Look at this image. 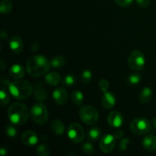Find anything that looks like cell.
<instances>
[{"label":"cell","mask_w":156,"mask_h":156,"mask_svg":"<svg viewBox=\"0 0 156 156\" xmlns=\"http://www.w3.org/2000/svg\"><path fill=\"white\" fill-rule=\"evenodd\" d=\"M30 111L24 104L15 102L8 109V117L12 123L15 126H21L28 120Z\"/></svg>","instance_id":"obj_2"},{"label":"cell","mask_w":156,"mask_h":156,"mask_svg":"<svg viewBox=\"0 0 156 156\" xmlns=\"http://www.w3.org/2000/svg\"><path fill=\"white\" fill-rule=\"evenodd\" d=\"M76 82V76L73 75H67L62 79V85L65 86L71 87L74 85Z\"/></svg>","instance_id":"obj_28"},{"label":"cell","mask_w":156,"mask_h":156,"mask_svg":"<svg viewBox=\"0 0 156 156\" xmlns=\"http://www.w3.org/2000/svg\"><path fill=\"white\" fill-rule=\"evenodd\" d=\"M114 2L119 6H121V7H127V6L130 5L132 4L133 0H114Z\"/></svg>","instance_id":"obj_34"},{"label":"cell","mask_w":156,"mask_h":156,"mask_svg":"<svg viewBox=\"0 0 156 156\" xmlns=\"http://www.w3.org/2000/svg\"><path fill=\"white\" fill-rule=\"evenodd\" d=\"M116 105V98L112 93L105 92L101 98V105L105 109H111Z\"/></svg>","instance_id":"obj_14"},{"label":"cell","mask_w":156,"mask_h":156,"mask_svg":"<svg viewBox=\"0 0 156 156\" xmlns=\"http://www.w3.org/2000/svg\"><path fill=\"white\" fill-rule=\"evenodd\" d=\"M72 101L76 106H80L82 105L84 101V95L82 91H74L72 93L71 96Z\"/></svg>","instance_id":"obj_24"},{"label":"cell","mask_w":156,"mask_h":156,"mask_svg":"<svg viewBox=\"0 0 156 156\" xmlns=\"http://www.w3.org/2000/svg\"><path fill=\"white\" fill-rule=\"evenodd\" d=\"M9 47L11 50L15 54H19L24 49L22 40L18 36H13L9 41Z\"/></svg>","instance_id":"obj_13"},{"label":"cell","mask_w":156,"mask_h":156,"mask_svg":"<svg viewBox=\"0 0 156 156\" xmlns=\"http://www.w3.org/2000/svg\"><path fill=\"white\" fill-rule=\"evenodd\" d=\"M153 96V91L149 87H145L140 92L139 99L142 104H147L152 100Z\"/></svg>","instance_id":"obj_17"},{"label":"cell","mask_w":156,"mask_h":156,"mask_svg":"<svg viewBox=\"0 0 156 156\" xmlns=\"http://www.w3.org/2000/svg\"><path fill=\"white\" fill-rule=\"evenodd\" d=\"M0 66H1V71L3 72L5 70V62L3 59H1V65Z\"/></svg>","instance_id":"obj_39"},{"label":"cell","mask_w":156,"mask_h":156,"mask_svg":"<svg viewBox=\"0 0 156 156\" xmlns=\"http://www.w3.org/2000/svg\"><path fill=\"white\" fill-rule=\"evenodd\" d=\"M44 80H45L46 83L48 84L49 85L51 86H56V85H59V82L61 81V77L57 73L55 72H51L46 75L44 77Z\"/></svg>","instance_id":"obj_18"},{"label":"cell","mask_w":156,"mask_h":156,"mask_svg":"<svg viewBox=\"0 0 156 156\" xmlns=\"http://www.w3.org/2000/svg\"><path fill=\"white\" fill-rule=\"evenodd\" d=\"M152 126H153V128L155 129H156V117H155V118L152 120Z\"/></svg>","instance_id":"obj_40"},{"label":"cell","mask_w":156,"mask_h":156,"mask_svg":"<svg viewBox=\"0 0 156 156\" xmlns=\"http://www.w3.org/2000/svg\"><path fill=\"white\" fill-rule=\"evenodd\" d=\"M152 129L151 123L146 118H135L130 123V129L134 134L141 136L147 134Z\"/></svg>","instance_id":"obj_6"},{"label":"cell","mask_w":156,"mask_h":156,"mask_svg":"<svg viewBox=\"0 0 156 156\" xmlns=\"http://www.w3.org/2000/svg\"><path fill=\"white\" fill-rule=\"evenodd\" d=\"M0 37H1L2 40H5L6 38H7L8 35H7V32L5 31V30H2V31L1 32V34H0Z\"/></svg>","instance_id":"obj_38"},{"label":"cell","mask_w":156,"mask_h":156,"mask_svg":"<svg viewBox=\"0 0 156 156\" xmlns=\"http://www.w3.org/2000/svg\"><path fill=\"white\" fill-rule=\"evenodd\" d=\"M13 9V4L11 0H2L0 3V12L2 15H9Z\"/></svg>","instance_id":"obj_22"},{"label":"cell","mask_w":156,"mask_h":156,"mask_svg":"<svg viewBox=\"0 0 156 156\" xmlns=\"http://www.w3.org/2000/svg\"><path fill=\"white\" fill-rule=\"evenodd\" d=\"M51 128L53 132L58 136L62 135L65 132V126L63 123L59 120H54L51 123Z\"/></svg>","instance_id":"obj_21"},{"label":"cell","mask_w":156,"mask_h":156,"mask_svg":"<svg viewBox=\"0 0 156 156\" xmlns=\"http://www.w3.org/2000/svg\"><path fill=\"white\" fill-rule=\"evenodd\" d=\"M0 98H1V105L3 107L8 105L10 102V97L3 87L0 91Z\"/></svg>","instance_id":"obj_27"},{"label":"cell","mask_w":156,"mask_h":156,"mask_svg":"<svg viewBox=\"0 0 156 156\" xmlns=\"http://www.w3.org/2000/svg\"><path fill=\"white\" fill-rule=\"evenodd\" d=\"M130 141H129V139H123V140L120 141V144H119V149L122 152H124L127 149L128 145L129 144Z\"/></svg>","instance_id":"obj_33"},{"label":"cell","mask_w":156,"mask_h":156,"mask_svg":"<svg viewBox=\"0 0 156 156\" xmlns=\"http://www.w3.org/2000/svg\"><path fill=\"white\" fill-rule=\"evenodd\" d=\"M82 152L86 155H91L94 152V147L91 143H85L82 146Z\"/></svg>","instance_id":"obj_31"},{"label":"cell","mask_w":156,"mask_h":156,"mask_svg":"<svg viewBox=\"0 0 156 156\" xmlns=\"http://www.w3.org/2000/svg\"><path fill=\"white\" fill-rule=\"evenodd\" d=\"M53 98L57 105H66L68 101V92L64 88H57L53 91Z\"/></svg>","instance_id":"obj_10"},{"label":"cell","mask_w":156,"mask_h":156,"mask_svg":"<svg viewBox=\"0 0 156 156\" xmlns=\"http://www.w3.org/2000/svg\"><path fill=\"white\" fill-rule=\"evenodd\" d=\"M9 90L15 99L24 100L30 97V94L33 93L34 88L28 81L16 79L14 82H10Z\"/></svg>","instance_id":"obj_3"},{"label":"cell","mask_w":156,"mask_h":156,"mask_svg":"<svg viewBox=\"0 0 156 156\" xmlns=\"http://www.w3.org/2000/svg\"><path fill=\"white\" fill-rule=\"evenodd\" d=\"M9 75L14 79H21L25 75L24 67L20 64H14L9 69Z\"/></svg>","instance_id":"obj_15"},{"label":"cell","mask_w":156,"mask_h":156,"mask_svg":"<svg viewBox=\"0 0 156 156\" xmlns=\"http://www.w3.org/2000/svg\"><path fill=\"white\" fill-rule=\"evenodd\" d=\"M37 153L40 156H49L50 155V148L45 144H41L37 148Z\"/></svg>","instance_id":"obj_29"},{"label":"cell","mask_w":156,"mask_h":156,"mask_svg":"<svg viewBox=\"0 0 156 156\" xmlns=\"http://www.w3.org/2000/svg\"><path fill=\"white\" fill-rule=\"evenodd\" d=\"M146 64V59L140 50H133L128 58V66L133 70H142Z\"/></svg>","instance_id":"obj_7"},{"label":"cell","mask_w":156,"mask_h":156,"mask_svg":"<svg viewBox=\"0 0 156 156\" xmlns=\"http://www.w3.org/2000/svg\"><path fill=\"white\" fill-rule=\"evenodd\" d=\"M67 135L73 143H79L83 141L85 138V131L79 123H73L69 126Z\"/></svg>","instance_id":"obj_8"},{"label":"cell","mask_w":156,"mask_h":156,"mask_svg":"<svg viewBox=\"0 0 156 156\" xmlns=\"http://www.w3.org/2000/svg\"><path fill=\"white\" fill-rule=\"evenodd\" d=\"M92 79V73L90 70L85 69L81 74V80L83 83L88 84Z\"/></svg>","instance_id":"obj_30"},{"label":"cell","mask_w":156,"mask_h":156,"mask_svg":"<svg viewBox=\"0 0 156 156\" xmlns=\"http://www.w3.org/2000/svg\"><path fill=\"white\" fill-rule=\"evenodd\" d=\"M30 115L34 122L37 124H44L48 120V110L42 102H37L32 106Z\"/></svg>","instance_id":"obj_4"},{"label":"cell","mask_w":156,"mask_h":156,"mask_svg":"<svg viewBox=\"0 0 156 156\" xmlns=\"http://www.w3.org/2000/svg\"><path fill=\"white\" fill-rule=\"evenodd\" d=\"M143 146L148 152H155L156 150V136L148 135L143 140Z\"/></svg>","instance_id":"obj_16"},{"label":"cell","mask_w":156,"mask_h":156,"mask_svg":"<svg viewBox=\"0 0 156 156\" xmlns=\"http://www.w3.org/2000/svg\"><path fill=\"white\" fill-rule=\"evenodd\" d=\"M47 91L44 88L41 87L40 85H37L36 87L34 92V96L36 100L39 101H43L47 98Z\"/></svg>","instance_id":"obj_23"},{"label":"cell","mask_w":156,"mask_h":156,"mask_svg":"<svg viewBox=\"0 0 156 156\" xmlns=\"http://www.w3.org/2000/svg\"><path fill=\"white\" fill-rule=\"evenodd\" d=\"M15 125L12 123V124H9L5 126V134L10 138L13 139L16 137L17 134H18V131H17Z\"/></svg>","instance_id":"obj_26"},{"label":"cell","mask_w":156,"mask_h":156,"mask_svg":"<svg viewBox=\"0 0 156 156\" xmlns=\"http://www.w3.org/2000/svg\"><path fill=\"white\" fill-rule=\"evenodd\" d=\"M79 114L82 121L88 126L94 125L98 120V111L94 107L91 105L82 107L79 110Z\"/></svg>","instance_id":"obj_5"},{"label":"cell","mask_w":156,"mask_h":156,"mask_svg":"<svg viewBox=\"0 0 156 156\" xmlns=\"http://www.w3.org/2000/svg\"><path fill=\"white\" fill-rule=\"evenodd\" d=\"M101 129L98 126H94L88 130V133H87V138L89 141L95 142L101 137Z\"/></svg>","instance_id":"obj_19"},{"label":"cell","mask_w":156,"mask_h":156,"mask_svg":"<svg viewBox=\"0 0 156 156\" xmlns=\"http://www.w3.org/2000/svg\"><path fill=\"white\" fill-rule=\"evenodd\" d=\"M136 3L141 8H146L149 5L150 0H136Z\"/></svg>","instance_id":"obj_35"},{"label":"cell","mask_w":156,"mask_h":156,"mask_svg":"<svg viewBox=\"0 0 156 156\" xmlns=\"http://www.w3.org/2000/svg\"><path fill=\"white\" fill-rule=\"evenodd\" d=\"M116 145V139L114 135L106 134L104 136L100 141V149L105 153H110L114 150Z\"/></svg>","instance_id":"obj_9"},{"label":"cell","mask_w":156,"mask_h":156,"mask_svg":"<svg viewBox=\"0 0 156 156\" xmlns=\"http://www.w3.org/2000/svg\"><path fill=\"white\" fill-rule=\"evenodd\" d=\"M21 142L27 146H35L38 142V136L34 131L27 130L21 136Z\"/></svg>","instance_id":"obj_12"},{"label":"cell","mask_w":156,"mask_h":156,"mask_svg":"<svg viewBox=\"0 0 156 156\" xmlns=\"http://www.w3.org/2000/svg\"><path fill=\"white\" fill-rule=\"evenodd\" d=\"M66 63V59L62 56H56L52 58L50 61V67L54 69L62 68Z\"/></svg>","instance_id":"obj_20"},{"label":"cell","mask_w":156,"mask_h":156,"mask_svg":"<svg viewBox=\"0 0 156 156\" xmlns=\"http://www.w3.org/2000/svg\"><path fill=\"white\" fill-rule=\"evenodd\" d=\"M50 62L42 55L31 56L26 63L27 73L32 77H40L46 74L50 69Z\"/></svg>","instance_id":"obj_1"},{"label":"cell","mask_w":156,"mask_h":156,"mask_svg":"<svg viewBox=\"0 0 156 156\" xmlns=\"http://www.w3.org/2000/svg\"><path fill=\"white\" fill-rule=\"evenodd\" d=\"M123 135H124V133L122 130H117L114 133V136L115 137L116 140H120V139L123 138Z\"/></svg>","instance_id":"obj_36"},{"label":"cell","mask_w":156,"mask_h":156,"mask_svg":"<svg viewBox=\"0 0 156 156\" xmlns=\"http://www.w3.org/2000/svg\"><path fill=\"white\" fill-rule=\"evenodd\" d=\"M142 81V76L139 73H133L127 78V83L129 85H137Z\"/></svg>","instance_id":"obj_25"},{"label":"cell","mask_w":156,"mask_h":156,"mask_svg":"<svg viewBox=\"0 0 156 156\" xmlns=\"http://www.w3.org/2000/svg\"><path fill=\"white\" fill-rule=\"evenodd\" d=\"M8 154V151H7V149H5V148L4 147H2L1 149H0V155L4 156V155H6Z\"/></svg>","instance_id":"obj_37"},{"label":"cell","mask_w":156,"mask_h":156,"mask_svg":"<svg viewBox=\"0 0 156 156\" xmlns=\"http://www.w3.org/2000/svg\"><path fill=\"white\" fill-rule=\"evenodd\" d=\"M108 124L114 128H119L123 123V116L118 111H112L108 117Z\"/></svg>","instance_id":"obj_11"},{"label":"cell","mask_w":156,"mask_h":156,"mask_svg":"<svg viewBox=\"0 0 156 156\" xmlns=\"http://www.w3.org/2000/svg\"><path fill=\"white\" fill-rule=\"evenodd\" d=\"M110 88V84L108 82V81H107L106 79H101L98 82V88L100 89L101 91L102 92H107L108 91V89Z\"/></svg>","instance_id":"obj_32"}]
</instances>
